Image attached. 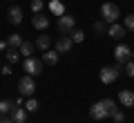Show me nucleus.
Here are the masks:
<instances>
[{
	"mask_svg": "<svg viewBox=\"0 0 134 123\" xmlns=\"http://www.w3.org/2000/svg\"><path fill=\"white\" fill-rule=\"evenodd\" d=\"M7 43H9V47H20L25 40H23V36H20V34H11V36L7 38Z\"/></svg>",
	"mask_w": 134,
	"mask_h": 123,
	"instance_id": "20",
	"label": "nucleus"
},
{
	"mask_svg": "<svg viewBox=\"0 0 134 123\" xmlns=\"http://www.w3.org/2000/svg\"><path fill=\"white\" fill-rule=\"evenodd\" d=\"M31 25H34L36 29H47V27H49V18H47V16H43V14H34Z\"/></svg>",
	"mask_w": 134,
	"mask_h": 123,
	"instance_id": "11",
	"label": "nucleus"
},
{
	"mask_svg": "<svg viewBox=\"0 0 134 123\" xmlns=\"http://www.w3.org/2000/svg\"><path fill=\"white\" fill-rule=\"evenodd\" d=\"M18 90H20V94H23V96H31L34 92H36V81H34V76L25 74L23 78L18 81Z\"/></svg>",
	"mask_w": 134,
	"mask_h": 123,
	"instance_id": "5",
	"label": "nucleus"
},
{
	"mask_svg": "<svg viewBox=\"0 0 134 123\" xmlns=\"http://www.w3.org/2000/svg\"><path fill=\"white\" fill-rule=\"evenodd\" d=\"M31 11L34 14H40L43 11V0H31Z\"/></svg>",
	"mask_w": 134,
	"mask_h": 123,
	"instance_id": "26",
	"label": "nucleus"
},
{
	"mask_svg": "<svg viewBox=\"0 0 134 123\" xmlns=\"http://www.w3.org/2000/svg\"><path fill=\"white\" fill-rule=\"evenodd\" d=\"M94 31L100 34V36L107 34V23H105V20H96V23H94Z\"/></svg>",
	"mask_w": 134,
	"mask_h": 123,
	"instance_id": "22",
	"label": "nucleus"
},
{
	"mask_svg": "<svg viewBox=\"0 0 134 123\" xmlns=\"http://www.w3.org/2000/svg\"><path fill=\"white\" fill-rule=\"evenodd\" d=\"M125 34H127V29H125L123 25H119V23H112L110 27H107V36H112L114 40H121V38H125Z\"/></svg>",
	"mask_w": 134,
	"mask_h": 123,
	"instance_id": "9",
	"label": "nucleus"
},
{
	"mask_svg": "<svg viewBox=\"0 0 134 123\" xmlns=\"http://www.w3.org/2000/svg\"><path fill=\"white\" fill-rule=\"evenodd\" d=\"M69 36H72L74 43H83V40H85V34H83V29H72V31H69Z\"/></svg>",
	"mask_w": 134,
	"mask_h": 123,
	"instance_id": "21",
	"label": "nucleus"
},
{
	"mask_svg": "<svg viewBox=\"0 0 134 123\" xmlns=\"http://www.w3.org/2000/svg\"><path fill=\"white\" fill-rule=\"evenodd\" d=\"M25 110H27V112H36V110H38V101H36V99H29L27 103H25Z\"/></svg>",
	"mask_w": 134,
	"mask_h": 123,
	"instance_id": "24",
	"label": "nucleus"
},
{
	"mask_svg": "<svg viewBox=\"0 0 134 123\" xmlns=\"http://www.w3.org/2000/svg\"><path fill=\"white\" fill-rule=\"evenodd\" d=\"M2 74L9 76V74H11V67H9V65H5V67H2Z\"/></svg>",
	"mask_w": 134,
	"mask_h": 123,
	"instance_id": "30",
	"label": "nucleus"
},
{
	"mask_svg": "<svg viewBox=\"0 0 134 123\" xmlns=\"http://www.w3.org/2000/svg\"><path fill=\"white\" fill-rule=\"evenodd\" d=\"M16 108L14 101H0V116H7V114H11Z\"/></svg>",
	"mask_w": 134,
	"mask_h": 123,
	"instance_id": "16",
	"label": "nucleus"
},
{
	"mask_svg": "<svg viewBox=\"0 0 134 123\" xmlns=\"http://www.w3.org/2000/svg\"><path fill=\"white\" fill-rule=\"evenodd\" d=\"M7 61H9V63H18V61H20L18 47H9V49H7Z\"/></svg>",
	"mask_w": 134,
	"mask_h": 123,
	"instance_id": "19",
	"label": "nucleus"
},
{
	"mask_svg": "<svg viewBox=\"0 0 134 123\" xmlns=\"http://www.w3.org/2000/svg\"><path fill=\"white\" fill-rule=\"evenodd\" d=\"M72 29H76V18H74V16L65 14V16L58 18V31L60 34H69Z\"/></svg>",
	"mask_w": 134,
	"mask_h": 123,
	"instance_id": "7",
	"label": "nucleus"
},
{
	"mask_svg": "<svg viewBox=\"0 0 134 123\" xmlns=\"http://www.w3.org/2000/svg\"><path fill=\"white\" fill-rule=\"evenodd\" d=\"M0 123H14V119H9V116H0Z\"/></svg>",
	"mask_w": 134,
	"mask_h": 123,
	"instance_id": "29",
	"label": "nucleus"
},
{
	"mask_svg": "<svg viewBox=\"0 0 134 123\" xmlns=\"http://www.w3.org/2000/svg\"><path fill=\"white\" fill-rule=\"evenodd\" d=\"M119 101L123 108H134V92L132 90H121L119 92Z\"/></svg>",
	"mask_w": 134,
	"mask_h": 123,
	"instance_id": "10",
	"label": "nucleus"
},
{
	"mask_svg": "<svg viewBox=\"0 0 134 123\" xmlns=\"http://www.w3.org/2000/svg\"><path fill=\"white\" fill-rule=\"evenodd\" d=\"M49 11L60 18V16H65V5H63L60 0H52V2H49Z\"/></svg>",
	"mask_w": 134,
	"mask_h": 123,
	"instance_id": "14",
	"label": "nucleus"
},
{
	"mask_svg": "<svg viewBox=\"0 0 134 123\" xmlns=\"http://www.w3.org/2000/svg\"><path fill=\"white\" fill-rule=\"evenodd\" d=\"M119 18H121V11H119V7L114 2H103L100 5V20H105L107 25H112Z\"/></svg>",
	"mask_w": 134,
	"mask_h": 123,
	"instance_id": "2",
	"label": "nucleus"
},
{
	"mask_svg": "<svg viewBox=\"0 0 134 123\" xmlns=\"http://www.w3.org/2000/svg\"><path fill=\"white\" fill-rule=\"evenodd\" d=\"M9 23L11 25H20V23H23V9H20V7H11V9H9Z\"/></svg>",
	"mask_w": 134,
	"mask_h": 123,
	"instance_id": "12",
	"label": "nucleus"
},
{
	"mask_svg": "<svg viewBox=\"0 0 134 123\" xmlns=\"http://www.w3.org/2000/svg\"><path fill=\"white\" fill-rule=\"evenodd\" d=\"M114 58L119 61V65H125V63L132 58V49H130V45H125V43L116 45V49H114Z\"/></svg>",
	"mask_w": 134,
	"mask_h": 123,
	"instance_id": "6",
	"label": "nucleus"
},
{
	"mask_svg": "<svg viewBox=\"0 0 134 123\" xmlns=\"http://www.w3.org/2000/svg\"><path fill=\"white\" fill-rule=\"evenodd\" d=\"M72 47H74V40H72V36H69V34L58 36V40H56V52H58V54H67Z\"/></svg>",
	"mask_w": 134,
	"mask_h": 123,
	"instance_id": "8",
	"label": "nucleus"
},
{
	"mask_svg": "<svg viewBox=\"0 0 134 123\" xmlns=\"http://www.w3.org/2000/svg\"><path fill=\"white\" fill-rule=\"evenodd\" d=\"M43 65H45V61L29 56V58H25V63H23V69L27 72L29 76H40V74H43Z\"/></svg>",
	"mask_w": 134,
	"mask_h": 123,
	"instance_id": "3",
	"label": "nucleus"
},
{
	"mask_svg": "<svg viewBox=\"0 0 134 123\" xmlns=\"http://www.w3.org/2000/svg\"><path fill=\"white\" fill-rule=\"evenodd\" d=\"M58 56H60V54H58L56 49H47V52L43 54V61H45V65H56Z\"/></svg>",
	"mask_w": 134,
	"mask_h": 123,
	"instance_id": "15",
	"label": "nucleus"
},
{
	"mask_svg": "<svg viewBox=\"0 0 134 123\" xmlns=\"http://www.w3.org/2000/svg\"><path fill=\"white\" fill-rule=\"evenodd\" d=\"M123 27L127 29V31H134V14L125 16V23H123Z\"/></svg>",
	"mask_w": 134,
	"mask_h": 123,
	"instance_id": "23",
	"label": "nucleus"
},
{
	"mask_svg": "<svg viewBox=\"0 0 134 123\" xmlns=\"http://www.w3.org/2000/svg\"><path fill=\"white\" fill-rule=\"evenodd\" d=\"M34 47H36V45H31V43H27V40H25V43H23V45H20V47H18V52L23 54L25 58H29V56H31V54H34Z\"/></svg>",
	"mask_w": 134,
	"mask_h": 123,
	"instance_id": "18",
	"label": "nucleus"
},
{
	"mask_svg": "<svg viewBox=\"0 0 134 123\" xmlns=\"http://www.w3.org/2000/svg\"><path fill=\"white\" fill-rule=\"evenodd\" d=\"M125 74H127L130 78H134V61H132V58L125 63Z\"/></svg>",
	"mask_w": 134,
	"mask_h": 123,
	"instance_id": "25",
	"label": "nucleus"
},
{
	"mask_svg": "<svg viewBox=\"0 0 134 123\" xmlns=\"http://www.w3.org/2000/svg\"><path fill=\"white\" fill-rule=\"evenodd\" d=\"M27 110H25V108H18V105H16V108H14V112H11V119H14V123H25V121H27Z\"/></svg>",
	"mask_w": 134,
	"mask_h": 123,
	"instance_id": "13",
	"label": "nucleus"
},
{
	"mask_svg": "<svg viewBox=\"0 0 134 123\" xmlns=\"http://www.w3.org/2000/svg\"><path fill=\"white\" fill-rule=\"evenodd\" d=\"M119 74H121V65H107V67H103V69H100V81H103V83H105V85H112V83H114L116 78H119Z\"/></svg>",
	"mask_w": 134,
	"mask_h": 123,
	"instance_id": "4",
	"label": "nucleus"
},
{
	"mask_svg": "<svg viewBox=\"0 0 134 123\" xmlns=\"http://www.w3.org/2000/svg\"><path fill=\"white\" fill-rule=\"evenodd\" d=\"M116 110L119 108H116V103L112 99H100L90 108V116L94 119V121H103V119H107V116H114Z\"/></svg>",
	"mask_w": 134,
	"mask_h": 123,
	"instance_id": "1",
	"label": "nucleus"
},
{
	"mask_svg": "<svg viewBox=\"0 0 134 123\" xmlns=\"http://www.w3.org/2000/svg\"><path fill=\"white\" fill-rule=\"evenodd\" d=\"M112 119H114V123H123V121H125V114L121 112V110H116V112H114V116H112Z\"/></svg>",
	"mask_w": 134,
	"mask_h": 123,
	"instance_id": "27",
	"label": "nucleus"
},
{
	"mask_svg": "<svg viewBox=\"0 0 134 123\" xmlns=\"http://www.w3.org/2000/svg\"><path fill=\"white\" fill-rule=\"evenodd\" d=\"M132 61H134V52H132Z\"/></svg>",
	"mask_w": 134,
	"mask_h": 123,
	"instance_id": "31",
	"label": "nucleus"
},
{
	"mask_svg": "<svg viewBox=\"0 0 134 123\" xmlns=\"http://www.w3.org/2000/svg\"><path fill=\"white\" fill-rule=\"evenodd\" d=\"M49 45H52V38H49V36H45V34L36 38V47H38V49H43V52H47V49H49Z\"/></svg>",
	"mask_w": 134,
	"mask_h": 123,
	"instance_id": "17",
	"label": "nucleus"
},
{
	"mask_svg": "<svg viewBox=\"0 0 134 123\" xmlns=\"http://www.w3.org/2000/svg\"><path fill=\"white\" fill-rule=\"evenodd\" d=\"M2 49H5V52L9 49V43H7V40H0V52H2Z\"/></svg>",
	"mask_w": 134,
	"mask_h": 123,
	"instance_id": "28",
	"label": "nucleus"
}]
</instances>
